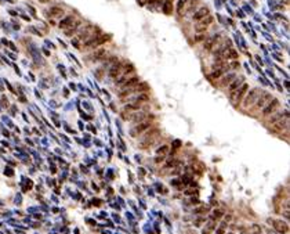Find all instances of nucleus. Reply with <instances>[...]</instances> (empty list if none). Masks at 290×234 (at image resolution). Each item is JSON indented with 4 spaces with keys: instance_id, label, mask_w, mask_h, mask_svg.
<instances>
[{
    "instance_id": "nucleus-17",
    "label": "nucleus",
    "mask_w": 290,
    "mask_h": 234,
    "mask_svg": "<svg viewBox=\"0 0 290 234\" xmlns=\"http://www.w3.org/2000/svg\"><path fill=\"white\" fill-rule=\"evenodd\" d=\"M80 27H82V21H80V19H75L72 25H71L68 29H65V35H66V36H72L73 33H76L77 31L80 29Z\"/></svg>"
},
{
    "instance_id": "nucleus-9",
    "label": "nucleus",
    "mask_w": 290,
    "mask_h": 234,
    "mask_svg": "<svg viewBox=\"0 0 290 234\" xmlns=\"http://www.w3.org/2000/svg\"><path fill=\"white\" fill-rule=\"evenodd\" d=\"M123 69H124V64L123 62H115L111 68H109V72H108V78L111 79H116L119 78L120 75H122Z\"/></svg>"
},
{
    "instance_id": "nucleus-4",
    "label": "nucleus",
    "mask_w": 290,
    "mask_h": 234,
    "mask_svg": "<svg viewBox=\"0 0 290 234\" xmlns=\"http://www.w3.org/2000/svg\"><path fill=\"white\" fill-rule=\"evenodd\" d=\"M247 92H249V85H247L246 82H243L242 83V86H240L235 93H232L231 96H229V98H231L232 103H234V106L239 107L240 104H242V100L245 98V96H246V93Z\"/></svg>"
},
{
    "instance_id": "nucleus-15",
    "label": "nucleus",
    "mask_w": 290,
    "mask_h": 234,
    "mask_svg": "<svg viewBox=\"0 0 290 234\" xmlns=\"http://www.w3.org/2000/svg\"><path fill=\"white\" fill-rule=\"evenodd\" d=\"M209 14H210V10H209L207 7H200V9H198L195 13H194V17H192V19L198 22V21H200L202 18H204V17H206V15H209Z\"/></svg>"
},
{
    "instance_id": "nucleus-25",
    "label": "nucleus",
    "mask_w": 290,
    "mask_h": 234,
    "mask_svg": "<svg viewBox=\"0 0 290 234\" xmlns=\"http://www.w3.org/2000/svg\"><path fill=\"white\" fill-rule=\"evenodd\" d=\"M222 215H224V211H221V209H214V211L211 212V216H210V219H211V220H216V219H221Z\"/></svg>"
},
{
    "instance_id": "nucleus-7",
    "label": "nucleus",
    "mask_w": 290,
    "mask_h": 234,
    "mask_svg": "<svg viewBox=\"0 0 290 234\" xmlns=\"http://www.w3.org/2000/svg\"><path fill=\"white\" fill-rule=\"evenodd\" d=\"M279 106H281L279 100H278V98H272L267 106L263 108V118H268L271 114H274V112L279 108Z\"/></svg>"
},
{
    "instance_id": "nucleus-5",
    "label": "nucleus",
    "mask_w": 290,
    "mask_h": 234,
    "mask_svg": "<svg viewBox=\"0 0 290 234\" xmlns=\"http://www.w3.org/2000/svg\"><path fill=\"white\" fill-rule=\"evenodd\" d=\"M260 93L261 92H260L259 87H254V89H251L250 92L246 93L245 98L242 100V108H243V110H249L250 107L254 104V101L257 100V97L260 96Z\"/></svg>"
},
{
    "instance_id": "nucleus-24",
    "label": "nucleus",
    "mask_w": 290,
    "mask_h": 234,
    "mask_svg": "<svg viewBox=\"0 0 290 234\" xmlns=\"http://www.w3.org/2000/svg\"><path fill=\"white\" fill-rule=\"evenodd\" d=\"M214 229H216V222L210 219V222H209L207 225H206V227L203 229V234H210Z\"/></svg>"
},
{
    "instance_id": "nucleus-12",
    "label": "nucleus",
    "mask_w": 290,
    "mask_h": 234,
    "mask_svg": "<svg viewBox=\"0 0 290 234\" xmlns=\"http://www.w3.org/2000/svg\"><path fill=\"white\" fill-rule=\"evenodd\" d=\"M243 82H245V78H243V76H236V78L228 85V93H229V96H231L232 93H235L236 90L242 86Z\"/></svg>"
},
{
    "instance_id": "nucleus-31",
    "label": "nucleus",
    "mask_w": 290,
    "mask_h": 234,
    "mask_svg": "<svg viewBox=\"0 0 290 234\" xmlns=\"http://www.w3.org/2000/svg\"><path fill=\"white\" fill-rule=\"evenodd\" d=\"M163 161H164V155H162V156L158 155V156H156V159H155V162H156V164H159V162H163Z\"/></svg>"
},
{
    "instance_id": "nucleus-32",
    "label": "nucleus",
    "mask_w": 290,
    "mask_h": 234,
    "mask_svg": "<svg viewBox=\"0 0 290 234\" xmlns=\"http://www.w3.org/2000/svg\"><path fill=\"white\" fill-rule=\"evenodd\" d=\"M97 76H98V78H102V69H98V71H97Z\"/></svg>"
},
{
    "instance_id": "nucleus-10",
    "label": "nucleus",
    "mask_w": 290,
    "mask_h": 234,
    "mask_svg": "<svg viewBox=\"0 0 290 234\" xmlns=\"http://www.w3.org/2000/svg\"><path fill=\"white\" fill-rule=\"evenodd\" d=\"M130 98H127V101L130 100L133 103H137V104H145V103H148L149 101V94L146 92H141V93H136L134 96H129Z\"/></svg>"
},
{
    "instance_id": "nucleus-18",
    "label": "nucleus",
    "mask_w": 290,
    "mask_h": 234,
    "mask_svg": "<svg viewBox=\"0 0 290 234\" xmlns=\"http://www.w3.org/2000/svg\"><path fill=\"white\" fill-rule=\"evenodd\" d=\"M228 68H229V65H228V67H222V68H213L211 72H210V79H211V80H216V79L221 78L222 75L227 72Z\"/></svg>"
},
{
    "instance_id": "nucleus-27",
    "label": "nucleus",
    "mask_w": 290,
    "mask_h": 234,
    "mask_svg": "<svg viewBox=\"0 0 290 234\" xmlns=\"http://www.w3.org/2000/svg\"><path fill=\"white\" fill-rule=\"evenodd\" d=\"M167 151H169V146H162L156 152H158V155H160V154H162V155H166Z\"/></svg>"
},
{
    "instance_id": "nucleus-8",
    "label": "nucleus",
    "mask_w": 290,
    "mask_h": 234,
    "mask_svg": "<svg viewBox=\"0 0 290 234\" xmlns=\"http://www.w3.org/2000/svg\"><path fill=\"white\" fill-rule=\"evenodd\" d=\"M214 21V18L209 14V15H206L204 18H202L200 21H198V24H196V27H195V32L198 33H203L206 29H207V27L210 25V24Z\"/></svg>"
},
{
    "instance_id": "nucleus-29",
    "label": "nucleus",
    "mask_w": 290,
    "mask_h": 234,
    "mask_svg": "<svg viewBox=\"0 0 290 234\" xmlns=\"http://www.w3.org/2000/svg\"><path fill=\"white\" fill-rule=\"evenodd\" d=\"M206 37H204V35L203 33H200V35H198V36H195V39H194V42L195 43H198V42H202V40H204Z\"/></svg>"
},
{
    "instance_id": "nucleus-26",
    "label": "nucleus",
    "mask_w": 290,
    "mask_h": 234,
    "mask_svg": "<svg viewBox=\"0 0 290 234\" xmlns=\"http://www.w3.org/2000/svg\"><path fill=\"white\" fill-rule=\"evenodd\" d=\"M186 3H188V0H180V1H178V4H177V13L180 14V15H181L182 10H184V7L186 6Z\"/></svg>"
},
{
    "instance_id": "nucleus-2",
    "label": "nucleus",
    "mask_w": 290,
    "mask_h": 234,
    "mask_svg": "<svg viewBox=\"0 0 290 234\" xmlns=\"http://www.w3.org/2000/svg\"><path fill=\"white\" fill-rule=\"evenodd\" d=\"M274 97H272V93H268V92H261L260 93V96L257 97V100L254 101V104L250 107V111L251 112H257V111H261L264 107L267 106L268 103L272 100Z\"/></svg>"
},
{
    "instance_id": "nucleus-20",
    "label": "nucleus",
    "mask_w": 290,
    "mask_h": 234,
    "mask_svg": "<svg viewBox=\"0 0 290 234\" xmlns=\"http://www.w3.org/2000/svg\"><path fill=\"white\" fill-rule=\"evenodd\" d=\"M137 83H140V78H138L137 75H133V76H130V78L127 79L126 82L123 83L120 87H122V90H124V89H130V87L136 86Z\"/></svg>"
},
{
    "instance_id": "nucleus-3",
    "label": "nucleus",
    "mask_w": 290,
    "mask_h": 234,
    "mask_svg": "<svg viewBox=\"0 0 290 234\" xmlns=\"http://www.w3.org/2000/svg\"><path fill=\"white\" fill-rule=\"evenodd\" d=\"M152 121H154V118H148V119L141 121V122L136 123V126H133L131 130H130V134H131L133 137H138V136H141V134L145 133L148 129L152 128Z\"/></svg>"
},
{
    "instance_id": "nucleus-11",
    "label": "nucleus",
    "mask_w": 290,
    "mask_h": 234,
    "mask_svg": "<svg viewBox=\"0 0 290 234\" xmlns=\"http://www.w3.org/2000/svg\"><path fill=\"white\" fill-rule=\"evenodd\" d=\"M105 55H106V49L98 47V49H95V50L89 55V60L90 61H101V60H104Z\"/></svg>"
},
{
    "instance_id": "nucleus-16",
    "label": "nucleus",
    "mask_w": 290,
    "mask_h": 234,
    "mask_svg": "<svg viewBox=\"0 0 290 234\" xmlns=\"http://www.w3.org/2000/svg\"><path fill=\"white\" fill-rule=\"evenodd\" d=\"M221 57H222V60H236L238 58V53H236L235 49H232V47H229V49H225V50L221 53Z\"/></svg>"
},
{
    "instance_id": "nucleus-6",
    "label": "nucleus",
    "mask_w": 290,
    "mask_h": 234,
    "mask_svg": "<svg viewBox=\"0 0 290 234\" xmlns=\"http://www.w3.org/2000/svg\"><path fill=\"white\" fill-rule=\"evenodd\" d=\"M287 129H289V115H286L279 121H276L275 123L271 125V132H274V133H281V132L287 130Z\"/></svg>"
},
{
    "instance_id": "nucleus-28",
    "label": "nucleus",
    "mask_w": 290,
    "mask_h": 234,
    "mask_svg": "<svg viewBox=\"0 0 290 234\" xmlns=\"http://www.w3.org/2000/svg\"><path fill=\"white\" fill-rule=\"evenodd\" d=\"M225 227H227V223H225V222H222L221 226H220V229L217 230V234H224V231H225Z\"/></svg>"
},
{
    "instance_id": "nucleus-21",
    "label": "nucleus",
    "mask_w": 290,
    "mask_h": 234,
    "mask_svg": "<svg viewBox=\"0 0 290 234\" xmlns=\"http://www.w3.org/2000/svg\"><path fill=\"white\" fill-rule=\"evenodd\" d=\"M235 78H236V75L234 74V72L224 75V76H222V78L220 79V82H218V86H220V87H225V86H228V85H229V83H231Z\"/></svg>"
},
{
    "instance_id": "nucleus-30",
    "label": "nucleus",
    "mask_w": 290,
    "mask_h": 234,
    "mask_svg": "<svg viewBox=\"0 0 290 234\" xmlns=\"http://www.w3.org/2000/svg\"><path fill=\"white\" fill-rule=\"evenodd\" d=\"M204 211H207V207L198 208V209H195V213H202V212H204Z\"/></svg>"
},
{
    "instance_id": "nucleus-14",
    "label": "nucleus",
    "mask_w": 290,
    "mask_h": 234,
    "mask_svg": "<svg viewBox=\"0 0 290 234\" xmlns=\"http://www.w3.org/2000/svg\"><path fill=\"white\" fill-rule=\"evenodd\" d=\"M272 225H274V227H275V230H276L278 233L286 234L289 231V226L283 220H272Z\"/></svg>"
},
{
    "instance_id": "nucleus-22",
    "label": "nucleus",
    "mask_w": 290,
    "mask_h": 234,
    "mask_svg": "<svg viewBox=\"0 0 290 234\" xmlns=\"http://www.w3.org/2000/svg\"><path fill=\"white\" fill-rule=\"evenodd\" d=\"M49 14H50L53 18H61L64 14H65V11H64L62 7H58V6H54V7H51L50 10H49Z\"/></svg>"
},
{
    "instance_id": "nucleus-19",
    "label": "nucleus",
    "mask_w": 290,
    "mask_h": 234,
    "mask_svg": "<svg viewBox=\"0 0 290 234\" xmlns=\"http://www.w3.org/2000/svg\"><path fill=\"white\" fill-rule=\"evenodd\" d=\"M286 115H289V112L287 111H285V112H274V114H271L269 116H268V119H267V123L271 126L272 123H275L276 121H279L281 118H283V116H286Z\"/></svg>"
},
{
    "instance_id": "nucleus-23",
    "label": "nucleus",
    "mask_w": 290,
    "mask_h": 234,
    "mask_svg": "<svg viewBox=\"0 0 290 234\" xmlns=\"http://www.w3.org/2000/svg\"><path fill=\"white\" fill-rule=\"evenodd\" d=\"M75 19H76V18H75L73 15H68V17H65V18H64L62 21L59 22V28H61V29H64V31H65V29H68V28L73 24V21H75Z\"/></svg>"
},
{
    "instance_id": "nucleus-1",
    "label": "nucleus",
    "mask_w": 290,
    "mask_h": 234,
    "mask_svg": "<svg viewBox=\"0 0 290 234\" xmlns=\"http://www.w3.org/2000/svg\"><path fill=\"white\" fill-rule=\"evenodd\" d=\"M142 134H144V136H142L140 140V147L142 148V150H145V148H148L151 144H154V143L159 139V136H160V129L151 128Z\"/></svg>"
},
{
    "instance_id": "nucleus-13",
    "label": "nucleus",
    "mask_w": 290,
    "mask_h": 234,
    "mask_svg": "<svg viewBox=\"0 0 290 234\" xmlns=\"http://www.w3.org/2000/svg\"><path fill=\"white\" fill-rule=\"evenodd\" d=\"M218 40H220V35H214V36L209 37V39H204V43H203L204 51H211L214 49V46L217 45Z\"/></svg>"
},
{
    "instance_id": "nucleus-33",
    "label": "nucleus",
    "mask_w": 290,
    "mask_h": 234,
    "mask_svg": "<svg viewBox=\"0 0 290 234\" xmlns=\"http://www.w3.org/2000/svg\"><path fill=\"white\" fill-rule=\"evenodd\" d=\"M50 0H39V3H49Z\"/></svg>"
}]
</instances>
